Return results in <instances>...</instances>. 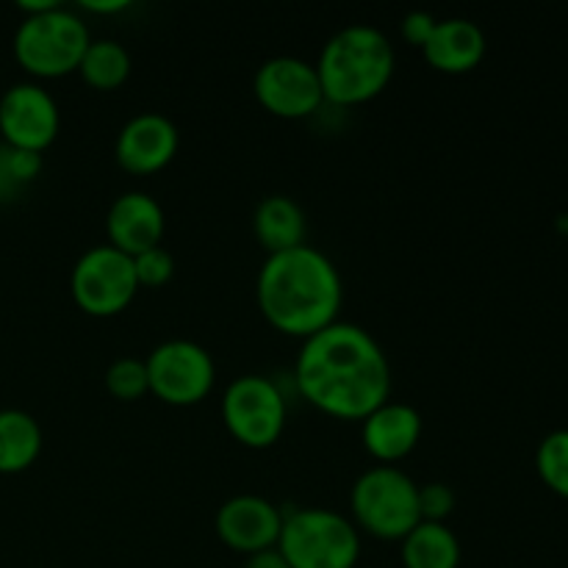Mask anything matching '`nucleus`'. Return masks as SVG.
Masks as SVG:
<instances>
[{
    "label": "nucleus",
    "mask_w": 568,
    "mask_h": 568,
    "mask_svg": "<svg viewBox=\"0 0 568 568\" xmlns=\"http://www.w3.org/2000/svg\"><path fill=\"white\" fill-rule=\"evenodd\" d=\"M300 394L322 414L358 419L392 399V366L381 344L364 327L333 322L303 338L294 361Z\"/></svg>",
    "instance_id": "f257e3e1"
},
{
    "label": "nucleus",
    "mask_w": 568,
    "mask_h": 568,
    "mask_svg": "<svg viewBox=\"0 0 568 568\" xmlns=\"http://www.w3.org/2000/svg\"><path fill=\"white\" fill-rule=\"evenodd\" d=\"M261 314L288 336L308 338L338 322L342 275L322 250L303 244L266 255L255 283Z\"/></svg>",
    "instance_id": "f03ea898"
},
{
    "label": "nucleus",
    "mask_w": 568,
    "mask_h": 568,
    "mask_svg": "<svg viewBox=\"0 0 568 568\" xmlns=\"http://www.w3.org/2000/svg\"><path fill=\"white\" fill-rule=\"evenodd\" d=\"M314 67L325 100L336 105H358L388 87L397 55L381 28L358 22L333 33Z\"/></svg>",
    "instance_id": "7ed1b4c3"
},
{
    "label": "nucleus",
    "mask_w": 568,
    "mask_h": 568,
    "mask_svg": "<svg viewBox=\"0 0 568 568\" xmlns=\"http://www.w3.org/2000/svg\"><path fill=\"white\" fill-rule=\"evenodd\" d=\"M277 552L288 568H355L361 558L358 527L338 510H292L283 516Z\"/></svg>",
    "instance_id": "20e7f679"
},
{
    "label": "nucleus",
    "mask_w": 568,
    "mask_h": 568,
    "mask_svg": "<svg viewBox=\"0 0 568 568\" xmlns=\"http://www.w3.org/2000/svg\"><path fill=\"white\" fill-rule=\"evenodd\" d=\"M89 42L87 22L75 11L53 6L42 14L22 17L14 31V55L31 75L59 78L81 67Z\"/></svg>",
    "instance_id": "39448f33"
},
{
    "label": "nucleus",
    "mask_w": 568,
    "mask_h": 568,
    "mask_svg": "<svg viewBox=\"0 0 568 568\" xmlns=\"http://www.w3.org/2000/svg\"><path fill=\"white\" fill-rule=\"evenodd\" d=\"M355 521L383 541H403L422 521L419 486L397 466H372L349 491Z\"/></svg>",
    "instance_id": "423d86ee"
},
{
    "label": "nucleus",
    "mask_w": 568,
    "mask_h": 568,
    "mask_svg": "<svg viewBox=\"0 0 568 568\" xmlns=\"http://www.w3.org/2000/svg\"><path fill=\"white\" fill-rule=\"evenodd\" d=\"M72 300L89 316H114L133 303L139 292L131 255L111 244H94L72 264Z\"/></svg>",
    "instance_id": "0eeeda50"
},
{
    "label": "nucleus",
    "mask_w": 568,
    "mask_h": 568,
    "mask_svg": "<svg viewBox=\"0 0 568 568\" xmlns=\"http://www.w3.org/2000/svg\"><path fill=\"white\" fill-rule=\"evenodd\" d=\"M222 419L244 447H272L286 427V399L270 377H236L222 394Z\"/></svg>",
    "instance_id": "6e6552de"
},
{
    "label": "nucleus",
    "mask_w": 568,
    "mask_h": 568,
    "mask_svg": "<svg viewBox=\"0 0 568 568\" xmlns=\"http://www.w3.org/2000/svg\"><path fill=\"white\" fill-rule=\"evenodd\" d=\"M144 366H148L150 392L161 403L178 405V408H186V405L209 397L216 381V366L209 349L189 338L161 342L144 358Z\"/></svg>",
    "instance_id": "1a4fd4ad"
},
{
    "label": "nucleus",
    "mask_w": 568,
    "mask_h": 568,
    "mask_svg": "<svg viewBox=\"0 0 568 568\" xmlns=\"http://www.w3.org/2000/svg\"><path fill=\"white\" fill-rule=\"evenodd\" d=\"M253 92L270 114L283 120H303L325 103L316 67L300 55L266 59L255 72Z\"/></svg>",
    "instance_id": "9d476101"
},
{
    "label": "nucleus",
    "mask_w": 568,
    "mask_h": 568,
    "mask_svg": "<svg viewBox=\"0 0 568 568\" xmlns=\"http://www.w3.org/2000/svg\"><path fill=\"white\" fill-rule=\"evenodd\" d=\"M61 128V111L53 94L31 81L11 83L0 94V133L9 148L42 153L55 142Z\"/></svg>",
    "instance_id": "9b49d317"
},
{
    "label": "nucleus",
    "mask_w": 568,
    "mask_h": 568,
    "mask_svg": "<svg viewBox=\"0 0 568 568\" xmlns=\"http://www.w3.org/2000/svg\"><path fill=\"white\" fill-rule=\"evenodd\" d=\"M214 525L216 536L227 549L250 558V555L277 547L283 514L258 494H236L220 505Z\"/></svg>",
    "instance_id": "f8f14e48"
},
{
    "label": "nucleus",
    "mask_w": 568,
    "mask_h": 568,
    "mask_svg": "<svg viewBox=\"0 0 568 568\" xmlns=\"http://www.w3.org/2000/svg\"><path fill=\"white\" fill-rule=\"evenodd\" d=\"M178 144H181V133L170 116L161 111H142L120 128L114 155L116 164L125 172L153 175L175 159Z\"/></svg>",
    "instance_id": "ddd939ff"
},
{
    "label": "nucleus",
    "mask_w": 568,
    "mask_h": 568,
    "mask_svg": "<svg viewBox=\"0 0 568 568\" xmlns=\"http://www.w3.org/2000/svg\"><path fill=\"white\" fill-rule=\"evenodd\" d=\"M105 233L111 247L136 258L164 239V209L148 192L120 194L105 214Z\"/></svg>",
    "instance_id": "4468645a"
},
{
    "label": "nucleus",
    "mask_w": 568,
    "mask_h": 568,
    "mask_svg": "<svg viewBox=\"0 0 568 568\" xmlns=\"http://www.w3.org/2000/svg\"><path fill=\"white\" fill-rule=\"evenodd\" d=\"M422 438V414L408 403H383L361 422V442L372 458L383 466L403 460Z\"/></svg>",
    "instance_id": "2eb2a0df"
},
{
    "label": "nucleus",
    "mask_w": 568,
    "mask_h": 568,
    "mask_svg": "<svg viewBox=\"0 0 568 568\" xmlns=\"http://www.w3.org/2000/svg\"><path fill=\"white\" fill-rule=\"evenodd\" d=\"M422 53L427 64L438 72H449V75L471 72L486 55V33L466 17H447V20H438Z\"/></svg>",
    "instance_id": "dca6fc26"
},
{
    "label": "nucleus",
    "mask_w": 568,
    "mask_h": 568,
    "mask_svg": "<svg viewBox=\"0 0 568 568\" xmlns=\"http://www.w3.org/2000/svg\"><path fill=\"white\" fill-rule=\"evenodd\" d=\"M253 231L266 253H286V250L303 247L308 236V220L297 200L286 194H270L255 209Z\"/></svg>",
    "instance_id": "f3484780"
},
{
    "label": "nucleus",
    "mask_w": 568,
    "mask_h": 568,
    "mask_svg": "<svg viewBox=\"0 0 568 568\" xmlns=\"http://www.w3.org/2000/svg\"><path fill=\"white\" fill-rule=\"evenodd\" d=\"M460 541L442 521H419L403 538L405 568H460Z\"/></svg>",
    "instance_id": "a211bd4d"
},
{
    "label": "nucleus",
    "mask_w": 568,
    "mask_h": 568,
    "mask_svg": "<svg viewBox=\"0 0 568 568\" xmlns=\"http://www.w3.org/2000/svg\"><path fill=\"white\" fill-rule=\"evenodd\" d=\"M42 453V427L28 410H0V471H26Z\"/></svg>",
    "instance_id": "6ab92c4d"
},
{
    "label": "nucleus",
    "mask_w": 568,
    "mask_h": 568,
    "mask_svg": "<svg viewBox=\"0 0 568 568\" xmlns=\"http://www.w3.org/2000/svg\"><path fill=\"white\" fill-rule=\"evenodd\" d=\"M78 72L92 89L109 92V89L122 87L131 75V53L116 39H92Z\"/></svg>",
    "instance_id": "aec40b11"
},
{
    "label": "nucleus",
    "mask_w": 568,
    "mask_h": 568,
    "mask_svg": "<svg viewBox=\"0 0 568 568\" xmlns=\"http://www.w3.org/2000/svg\"><path fill=\"white\" fill-rule=\"evenodd\" d=\"M536 469L544 486L568 499V430H555L538 444Z\"/></svg>",
    "instance_id": "412c9836"
},
{
    "label": "nucleus",
    "mask_w": 568,
    "mask_h": 568,
    "mask_svg": "<svg viewBox=\"0 0 568 568\" xmlns=\"http://www.w3.org/2000/svg\"><path fill=\"white\" fill-rule=\"evenodd\" d=\"M105 388L111 397L122 399V403H133V399L144 397L150 392L148 366L139 358H116L114 364L105 369Z\"/></svg>",
    "instance_id": "4be33fe9"
},
{
    "label": "nucleus",
    "mask_w": 568,
    "mask_h": 568,
    "mask_svg": "<svg viewBox=\"0 0 568 568\" xmlns=\"http://www.w3.org/2000/svg\"><path fill=\"white\" fill-rule=\"evenodd\" d=\"M133 270H136L139 286L161 288L164 283L172 281V275H175V258H172L170 250H164L159 244V247L136 255V258H133Z\"/></svg>",
    "instance_id": "5701e85b"
},
{
    "label": "nucleus",
    "mask_w": 568,
    "mask_h": 568,
    "mask_svg": "<svg viewBox=\"0 0 568 568\" xmlns=\"http://www.w3.org/2000/svg\"><path fill=\"white\" fill-rule=\"evenodd\" d=\"M455 510V491L447 483H427L419 486V516L422 521H447Z\"/></svg>",
    "instance_id": "b1692460"
},
{
    "label": "nucleus",
    "mask_w": 568,
    "mask_h": 568,
    "mask_svg": "<svg viewBox=\"0 0 568 568\" xmlns=\"http://www.w3.org/2000/svg\"><path fill=\"white\" fill-rule=\"evenodd\" d=\"M436 26H438V20L430 14V11L416 9V11H408V14L403 17V26L399 28H403L405 42L414 44V48H425L427 39L433 37V31H436Z\"/></svg>",
    "instance_id": "393cba45"
},
{
    "label": "nucleus",
    "mask_w": 568,
    "mask_h": 568,
    "mask_svg": "<svg viewBox=\"0 0 568 568\" xmlns=\"http://www.w3.org/2000/svg\"><path fill=\"white\" fill-rule=\"evenodd\" d=\"M22 186L26 183L17 178L14 164H11V148L3 142L0 144V203L3 200H14L22 192Z\"/></svg>",
    "instance_id": "a878e982"
},
{
    "label": "nucleus",
    "mask_w": 568,
    "mask_h": 568,
    "mask_svg": "<svg viewBox=\"0 0 568 568\" xmlns=\"http://www.w3.org/2000/svg\"><path fill=\"white\" fill-rule=\"evenodd\" d=\"M244 568H288V564L283 560V555L277 552V547H275V549H264V552L250 555Z\"/></svg>",
    "instance_id": "bb28decb"
},
{
    "label": "nucleus",
    "mask_w": 568,
    "mask_h": 568,
    "mask_svg": "<svg viewBox=\"0 0 568 568\" xmlns=\"http://www.w3.org/2000/svg\"><path fill=\"white\" fill-rule=\"evenodd\" d=\"M128 0H87V3H81L83 11H94V14H116V11H125L128 9Z\"/></svg>",
    "instance_id": "cd10ccee"
},
{
    "label": "nucleus",
    "mask_w": 568,
    "mask_h": 568,
    "mask_svg": "<svg viewBox=\"0 0 568 568\" xmlns=\"http://www.w3.org/2000/svg\"><path fill=\"white\" fill-rule=\"evenodd\" d=\"M560 231H564L566 239H568V214L564 216V220H560Z\"/></svg>",
    "instance_id": "c85d7f7f"
}]
</instances>
